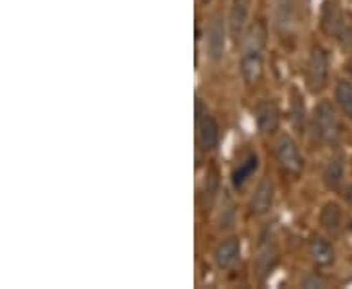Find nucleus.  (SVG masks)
I'll list each match as a JSON object with an SVG mask.
<instances>
[{
	"label": "nucleus",
	"instance_id": "1",
	"mask_svg": "<svg viewBox=\"0 0 352 289\" xmlns=\"http://www.w3.org/2000/svg\"><path fill=\"white\" fill-rule=\"evenodd\" d=\"M264 49H266V25L263 22H256L243 41V53H241V73L249 86L256 84L263 76Z\"/></svg>",
	"mask_w": 352,
	"mask_h": 289
},
{
	"label": "nucleus",
	"instance_id": "2",
	"mask_svg": "<svg viewBox=\"0 0 352 289\" xmlns=\"http://www.w3.org/2000/svg\"><path fill=\"white\" fill-rule=\"evenodd\" d=\"M311 131L314 139L321 145H335L340 137L339 115L335 106L329 100H321L314 110V119H311Z\"/></svg>",
	"mask_w": 352,
	"mask_h": 289
},
{
	"label": "nucleus",
	"instance_id": "3",
	"mask_svg": "<svg viewBox=\"0 0 352 289\" xmlns=\"http://www.w3.org/2000/svg\"><path fill=\"white\" fill-rule=\"evenodd\" d=\"M321 27H323V32L327 36L337 39L344 47H351L352 45L351 24L342 16L339 4L335 0H325L323 2V8H321Z\"/></svg>",
	"mask_w": 352,
	"mask_h": 289
},
{
	"label": "nucleus",
	"instance_id": "4",
	"mask_svg": "<svg viewBox=\"0 0 352 289\" xmlns=\"http://www.w3.org/2000/svg\"><path fill=\"white\" fill-rule=\"evenodd\" d=\"M305 82L314 94H319L327 89L329 82V53L321 45H314L309 51L307 69H305Z\"/></svg>",
	"mask_w": 352,
	"mask_h": 289
},
{
	"label": "nucleus",
	"instance_id": "5",
	"mask_svg": "<svg viewBox=\"0 0 352 289\" xmlns=\"http://www.w3.org/2000/svg\"><path fill=\"white\" fill-rule=\"evenodd\" d=\"M196 127H198V143L201 151H215L219 145V126L200 98L196 100Z\"/></svg>",
	"mask_w": 352,
	"mask_h": 289
},
{
	"label": "nucleus",
	"instance_id": "6",
	"mask_svg": "<svg viewBox=\"0 0 352 289\" xmlns=\"http://www.w3.org/2000/svg\"><path fill=\"white\" fill-rule=\"evenodd\" d=\"M276 161L282 166V170H286L288 174L298 176L303 170V157L300 152V147L289 135H280L276 141Z\"/></svg>",
	"mask_w": 352,
	"mask_h": 289
},
{
	"label": "nucleus",
	"instance_id": "7",
	"mask_svg": "<svg viewBox=\"0 0 352 289\" xmlns=\"http://www.w3.org/2000/svg\"><path fill=\"white\" fill-rule=\"evenodd\" d=\"M226 22H223V18L221 16H215L214 20H212V24H210V30H208V41H206V45H208V55H210V59L212 61H221L223 59V53H226Z\"/></svg>",
	"mask_w": 352,
	"mask_h": 289
},
{
	"label": "nucleus",
	"instance_id": "8",
	"mask_svg": "<svg viewBox=\"0 0 352 289\" xmlns=\"http://www.w3.org/2000/svg\"><path fill=\"white\" fill-rule=\"evenodd\" d=\"M252 0H233L231 8H229V18H227V25H229V36L239 41L243 36L245 27H247V20H249V12H251Z\"/></svg>",
	"mask_w": 352,
	"mask_h": 289
},
{
	"label": "nucleus",
	"instance_id": "9",
	"mask_svg": "<svg viewBox=\"0 0 352 289\" xmlns=\"http://www.w3.org/2000/svg\"><path fill=\"white\" fill-rule=\"evenodd\" d=\"M254 115H256V126H258V131H261V133H264V135L276 133L278 127H280V110H278V106L274 102H258Z\"/></svg>",
	"mask_w": 352,
	"mask_h": 289
},
{
	"label": "nucleus",
	"instance_id": "10",
	"mask_svg": "<svg viewBox=\"0 0 352 289\" xmlns=\"http://www.w3.org/2000/svg\"><path fill=\"white\" fill-rule=\"evenodd\" d=\"M215 264L221 270H231L233 266L241 260V239L237 237H229L223 242L217 244L215 248Z\"/></svg>",
	"mask_w": 352,
	"mask_h": 289
},
{
	"label": "nucleus",
	"instance_id": "11",
	"mask_svg": "<svg viewBox=\"0 0 352 289\" xmlns=\"http://www.w3.org/2000/svg\"><path fill=\"white\" fill-rule=\"evenodd\" d=\"M274 182L270 178H263L258 182V186L254 189L251 200V213L252 215H264L270 211L272 203H274Z\"/></svg>",
	"mask_w": 352,
	"mask_h": 289
},
{
	"label": "nucleus",
	"instance_id": "12",
	"mask_svg": "<svg viewBox=\"0 0 352 289\" xmlns=\"http://www.w3.org/2000/svg\"><path fill=\"white\" fill-rule=\"evenodd\" d=\"M278 262H280V252L276 251V246L274 244H263L256 258H254V274L258 276L261 281H264L274 272Z\"/></svg>",
	"mask_w": 352,
	"mask_h": 289
},
{
	"label": "nucleus",
	"instance_id": "13",
	"mask_svg": "<svg viewBox=\"0 0 352 289\" xmlns=\"http://www.w3.org/2000/svg\"><path fill=\"white\" fill-rule=\"evenodd\" d=\"M309 256L314 260L315 266L319 268H327L335 262V248L331 246V242L321 237H314L309 240Z\"/></svg>",
	"mask_w": 352,
	"mask_h": 289
},
{
	"label": "nucleus",
	"instance_id": "14",
	"mask_svg": "<svg viewBox=\"0 0 352 289\" xmlns=\"http://www.w3.org/2000/svg\"><path fill=\"white\" fill-rule=\"evenodd\" d=\"M319 223L325 231L333 233V235L339 233L340 225H342V209L337 201H329L323 205V209L319 213Z\"/></svg>",
	"mask_w": 352,
	"mask_h": 289
},
{
	"label": "nucleus",
	"instance_id": "15",
	"mask_svg": "<svg viewBox=\"0 0 352 289\" xmlns=\"http://www.w3.org/2000/svg\"><path fill=\"white\" fill-rule=\"evenodd\" d=\"M342 180H344V161L342 157H333L323 170V182L329 189L337 192L342 186Z\"/></svg>",
	"mask_w": 352,
	"mask_h": 289
},
{
	"label": "nucleus",
	"instance_id": "16",
	"mask_svg": "<svg viewBox=\"0 0 352 289\" xmlns=\"http://www.w3.org/2000/svg\"><path fill=\"white\" fill-rule=\"evenodd\" d=\"M256 170H258V157H256L254 152H251V154L233 170V186L237 189L243 188V186L256 174Z\"/></svg>",
	"mask_w": 352,
	"mask_h": 289
},
{
	"label": "nucleus",
	"instance_id": "17",
	"mask_svg": "<svg viewBox=\"0 0 352 289\" xmlns=\"http://www.w3.org/2000/svg\"><path fill=\"white\" fill-rule=\"evenodd\" d=\"M289 117H292V126H294V129L302 133L303 129H305V102H303L302 92L298 89H292Z\"/></svg>",
	"mask_w": 352,
	"mask_h": 289
},
{
	"label": "nucleus",
	"instance_id": "18",
	"mask_svg": "<svg viewBox=\"0 0 352 289\" xmlns=\"http://www.w3.org/2000/svg\"><path fill=\"white\" fill-rule=\"evenodd\" d=\"M335 98L342 110V113L352 122V82L351 80H339L335 89Z\"/></svg>",
	"mask_w": 352,
	"mask_h": 289
},
{
	"label": "nucleus",
	"instance_id": "19",
	"mask_svg": "<svg viewBox=\"0 0 352 289\" xmlns=\"http://www.w3.org/2000/svg\"><path fill=\"white\" fill-rule=\"evenodd\" d=\"M292 20H294V16H292V0H280L278 2V25H280V30H288L289 25H292Z\"/></svg>",
	"mask_w": 352,
	"mask_h": 289
},
{
	"label": "nucleus",
	"instance_id": "20",
	"mask_svg": "<svg viewBox=\"0 0 352 289\" xmlns=\"http://www.w3.org/2000/svg\"><path fill=\"white\" fill-rule=\"evenodd\" d=\"M302 286L307 289L327 288V279H325V277L317 276V274H307V276L302 279Z\"/></svg>",
	"mask_w": 352,
	"mask_h": 289
},
{
	"label": "nucleus",
	"instance_id": "21",
	"mask_svg": "<svg viewBox=\"0 0 352 289\" xmlns=\"http://www.w3.org/2000/svg\"><path fill=\"white\" fill-rule=\"evenodd\" d=\"M349 73H351V75H352V59H351V61H349Z\"/></svg>",
	"mask_w": 352,
	"mask_h": 289
},
{
	"label": "nucleus",
	"instance_id": "22",
	"mask_svg": "<svg viewBox=\"0 0 352 289\" xmlns=\"http://www.w3.org/2000/svg\"><path fill=\"white\" fill-rule=\"evenodd\" d=\"M212 0H201V4H210Z\"/></svg>",
	"mask_w": 352,
	"mask_h": 289
},
{
	"label": "nucleus",
	"instance_id": "23",
	"mask_svg": "<svg viewBox=\"0 0 352 289\" xmlns=\"http://www.w3.org/2000/svg\"><path fill=\"white\" fill-rule=\"evenodd\" d=\"M351 231H352V225H351Z\"/></svg>",
	"mask_w": 352,
	"mask_h": 289
}]
</instances>
